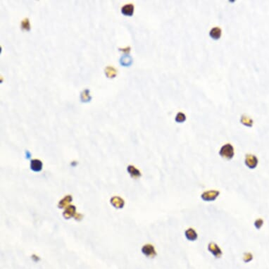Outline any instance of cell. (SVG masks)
<instances>
[{
	"label": "cell",
	"mask_w": 269,
	"mask_h": 269,
	"mask_svg": "<svg viewBox=\"0 0 269 269\" xmlns=\"http://www.w3.org/2000/svg\"><path fill=\"white\" fill-rule=\"evenodd\" d=\"M219 155L226 160H231L234 157L235 155V151H234V147L231 144H226L223 145L220 149L219 151Z\"/></svg>",
	"instance_id": "cell-1"
},
{
	"label": "cell",
	"mask_w": 269,
	"mask_h": 269,
	"mask_svg": "<svg viewBox=\"0 0 269 269\" xmlns=\"http://www.w3.org/2000/svg\"><path fill=\"white\" fill-rule=\"evenodd\" d=\"M219 195H220V192L213 189V190L204 192L201 195V200L204 201L210 202V201H215L216 199L218 197Z\"/></svg>",
	"instance_id": "cell-2"
},
{
	"label": "cell",
	"mask_w": 269,
	"mask_h": 269,
	"mask_svg": "<svg viewBox=\"0 0 269 269\" xmlns=\"http://www.w3.org/2000/svg\"><path fill=\"white\" fill-rule=\"evenodd\" d=\"M244 163L250 169H255L258 166L259 160L255 155L248 154L245 156Z\"/></svg>",
	"instance_id": "cell-3"
},
{
	"label": "cell",
	"mask_w": 269,
	"mask_h": 269,
	"mask_svg": "<svg viewBox=\"0 0 269 269\" xmlns=\"http://www.w3.org/2000/svg\"><path fill=\"white\" fill-rule=\"evenodd\" d=\"M208 250L216 259H220L223 255V251L218 245L213 242H209L208 244Z\"/></svg>",
	"instance_id": "cell-4"
},
{
	"label": "cell",
	"mask_w": 269,
	"mask_h": 269,
	"mask_svg": "<svg viewBox=\"0 0 269 269\" xmlns=\"http://www.w3.org/2000/svg\"><path fill=\"white\" fill-rule=\"evenodd\" d=\"M142 252L148 258L153 259L155 256H156V251L155 250V248L152 244H145L144 246L142 247Z\"/></svg>",
	"instance_id": "cell-5"
},
{
	"label": "cell",
	"mask_w": 269,
	"mask_h": 269,
	"mask_svg": "<svg viewBox=\"0 0 269 269\" xmlns=\"http://www.w3.org/2000/svg\"><path fill=\"white\" fill-rule=\"evenodd\" d=\"M76 208L74 205H69L67 206L65 211L63 213V216L64 218L66 219H70L72 217H75V216L76 215Z\"/></svg>",
	"instance_id": "cell-6"
},
{
	"label": "cell",
	"mask_w": 269,
	"mask_h": 269,
	"mask_svg": "<svg viewBox=\"0 0 269 269\" xmlns=\"http://www.w3.org/2000/svg\"><path fill=\"white\" fill-rule=\"evenodd\" d=\"M185 236L188 240L190 242H195L198 238V234L195 229L189 228L185 231Z\"/></svg>",
	"instance_id": "cell-7"
},
{
	"label": "cell",
	"mask_w": 269,
	"mask_h": 269,
	"mask_svg": "<svg viewBox=\"0 0 269 269\" xmlns=\"http://www.w3.org/2000/svg\"><path fill=\"white\" fill-rule=\"evenodd\" d=\"M127 171L128 172V173L130 174V177L133 178V179H138L139 178L142 176L141 172H140V170H138L137 168L134 167V166H132V165L128 166L127 168Z\"/></svg>",
	"instance_id": "cell-8"
},
{
	"label": "cell",
	"mask_w": 269,
	"mask_h": 269,
	"mask_svg": "<svg viewBox=\"0 0 269 269\" xmlns=\"http://www.w3.org/2000/svg\"><path fill=\"white\" fill-rule=\"evenodd\" d=\"M111 204L116 209H122L125 205V201L120 197H113L111 199Z\"/></svg>",
	"instance_id": "cell-9"
},
{
	"label": "cell",
	"mask_w": 269,
	"mask_h": 269,
	"mask_svg": "<svg viewBox=\"0 0 269 269\" xmlns=\"http://www.w3.org/2000/svg\"><path fill=\"white\" fill-rule=\"evenodd\" d=\"M30 168L35 172H40L42 169V162L39 159H33L30 162Z\"/></svg>",
	"instance_id": "cell-10"
},
{
	"label": "cell",
	"mask_w": 269,
	"mask_h": 269,
	"mask_svg": "<svg viewBox=\"0 0 269 269\" xmlns=\"http://www.w3.org/2000/svg\"><path fill=\"white\" fill-rule=\"evenodd\" d=\"M121 12L125 16H132L134 13V5L133 4H127L121 8Z\"/></svg>",
	"instance_id": "cell-11"
},
{
	"label": "cell",
	"mask_w": 269,
	"mask_h": 269,
	"mask_svg": "<svg viewBox=\"0 0 269 269\" xmlns=\"http://www.w3.org/2000/svg\"><path fill=\"white\" fill-rule=\"evenodd\" d=\"M73 198L71 195H67L65 197L63 198L58 204V207L59 209L66 208L67 206H69V204L71 202Z\"/></svg>",
	"instance_id": "cell-12"
},
{
	"label": "cell",
	"mask_w": 269,
	"mask_h": 269,
	"mask_svg": "<svg viewBox=\"0 0 269 269\" xmlns=\"http://www.w3.org/2000/svg\"><path fill=\"white\" fill-rule=\"evenodd\" d=\"M222 34L221 29L218 27H215L212 28L209 32V36L211 37L212 39L215 40H218L221 38Z\"/></svg>",
	"instance_id": "cell-13"
},
{
	"label": "cell",
	"mask_w": 269,
	"mask_h": 269,
	"mask_svg": "<svg viewBox=\"0 0 269 269\" xmlns=\"http://www.w3.org/2000/svg\"><path fill=\"white\" fill-rule=\"evenodd\" d=\"M240 121H241V123L242 124H243L244 125H245V126H247V127H251L253 125V123H254V121H253V120L251 119L250 117H249V116H246V115H242V117H241V118H240Z\"/></svg>",
	"instance_id": "cell-14"
},
{
	"label": "cell",
	"mask_w": 269,
	"mask_h": 269,
	"mask_svg": "<svg viewBox=\"0 0 269 269\" xmlns=\"http://www.w3.org/2000/svg\"><path fill=\"white\" fill-rule=\"evenodd\" d=\"M105 74L109 78H114L117 74V71L112 66H107L105 69Z\"/></svg>",
	"instance_id": "cell-15"
},
{
	"label": "cell",
	"mask_w": 269,
	"mask_h": 269,
	"mask_svg": "<svg viewBox=\"0 0 269 269\" xmlns=\"http://www.w3.org/2000/svg\"><path fill=\"white\" fill-rule=\"evenodd\" d=\"M81 101L84 102H87L91 100V96L90 95V90H85L84 91L82 92L81 95H80Z\"/></svg>",
	"instance_id": "cell-16"
},
{
	"label": "cell",
	"mask_w": 269,
	"mask_h": 269,
	"mask_svg": "<svg viewBox=\"0 0 269 269\" xmlns=\"http://www.w3.org/2000/svg\"><path fill=\"white\" fill-rule=\"evenodd\" d=\"M132 58L130 56L126 55V56L123 57L121 59V63L124 66H130L132 63Z\"/></svg>",
	"instance_id": "cell-17"
},
{
	"label": "cell",
	"mask_w": 269,
	"mask_h": 269,
	"mask_svg": "<svg viewBox=\"0 0 269 269\" xmlns=\"http://www.w3.org/2000/svg\"><path fill=\"white\" fill-rule=\"evenodd\" d=\"M175 120L177 123H183L184 121H186V116L183 113L179 112L177 113Z\"/></svg>",
	"instance_id": "cell-18"
},
{
	"label": "cell",
	"mask_w": 269,
	"mask_h": 269,
	"mask_svg": "<svg viewBox=\"0 0 269 269\" xmlns=\"http://www.w3.org/2000/svg\"><path fill=\"white\" fill-rule=\"evenodd\" d=\"M21 28L23 30H30V21H29L28 19H25L22 20L21 22Z\"/></svg>",
	"instance_id": "cell-19"
},
{
	"label": "cell",
	"mask_w": 269,
	"mask_h": 269,
	"mask_svg": "<svg viewBox=\"0 0 269 269\" xmlns=\"http://www.w3.org/2000/svg\"><path fill=\"white\" fill-rule=\"evenodd\" d=\"M264 221L262 218H257L254 223V227H255L257 230H260L262 228V226H264Z\"/></svg>",
	"instance_id": "cell-20"
},
{
	"label": "cell",
	"mask_w": 269,
	"mask_h": 269,
	"mask_svg": "<svg viewBox=\"0 0 269 269\" xmlns=\"http://www.w3.org/2000/svg\"><path fill=\"white\" fill-rule=\"evenodd\" d=\"M253 259L252 254L250 252H245L243 254V261L244 263H249Z\"/></svg>",
	"instance_id": "cell-21"
},
{
	"label": "cell",
	"mask_w": 269,
	"mask_h": 269,
	"mask_svg": "<svg viewBox=\"0 0 269 269\" xmlns=\"http://www.w3.org/2000/svg\"><path fill=\"white\" fill-rule=\"evenodd\" d=\"M75 218L76 221H80L82 218H83V215L80 214V213H78V214H76L75 216Z\"/></svg>",
	"instance_id": "cell-22"
},
{
	"label": "cell",
	"mask_w": 269,
	"mask_h": 269,
	"mask_svg": "<svg viewBox=\"0 0 269 269\" xmlns=\"http://www.w3.org/2000/svg\"><path fill=\"white\" fill-rule=\"evenodd\" d=\"M121 51H124V52H126V53H128V52H130V47H128L125 49H119Z\"/></svg>",
	"instance_id": "cell-23"
}]
</instances>
